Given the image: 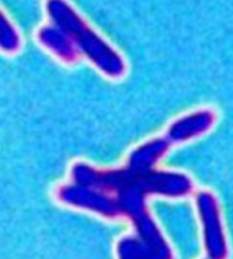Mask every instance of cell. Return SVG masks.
<instances>
[{
  "label": "cell",
  "instance_id": "obj_5",
  "mask_svg": "<svg viewBox=\"0 0 233 259\" xmlns=\"http://www.w3.org/2000/svg\"><path fill=\"white\" fill-rule=\"evenodd\" d=\"M37 38L45 48L59 58L62 62L72 63L79 58V51L76 48L71 38L56 25H46L37 31Z\"/></svg>",
  "mask_w": 233,
  "mask_h": 259
},
{
  "label": "cell",
  "instance_id": "obj_2",
  "mask_svg": "<svg viewBox=\"0 0 233 259\" xmlns=\"http://www.w3.org/2000/svg\"><path fill=\"white\" fill-rule=\"evenodd\" d=\"M45 10L54 25L60 27L93 66L105 76L117 79L126 74V60L112 45L86 23L67 0H46Z\"/></svg>",
  "mask_w": 233,
  "mask_h": 259
},
{
  "label": "cell",
  "instance_id": "obj_7",
  "mask_svg": "<svg viewBox=\"0 0 233 259\" xmlns=\"http://www.w3.org/2000/svg\"><path fill=\"white\" fill-rule=\"evenodd\" d=\"M21 47V37L5 13L0 10V50L7 54L17 52Z\"/></svg>",
  "mask_w": 233,
  "mask_h": 259
},
{
  "label": "cell",
  "instance_id": "obj_3",
  "mask_svg": "<svg viewBox=\"0 0 233 259\" xmlns=\"http://www.w3.org/2000/svg\"><path fill=\"white\" fill-rule=\"evenodd\" d=\"M195 205L202 224L203 246L207 259H228V241L215 195L211 191L202 190L195 195Z\"/></svg>",
  "mask_w": 233,
  "mask_h": 259
},
{
  "label": "cell",
  "instance_id": "obj_6",
  "mask_svg": "<svg viewBox=\"0 0 233 259\" xmlns=\"http://www.w3.org/2000/svg\"><path fill=\"white\" fill-rule=\"evenodd\" d=\"M117 259H154L136 236H124L116 244Z\"/></svg>",
  "mask_w": 233,
  "mask_h": 259
},
{
  "label": "cell",
  "instance_id": "obj_1",
  "mask_svg": "<svg viewBox=\"0 0 233 259\" xmlns=\"http://www.w3.org/2000/svg\"><path fill=\"white\" fill-rule=\"evenodd\" d=\"M172 143L165 137L149 139L130 153L126 165L99 169L76 162L70 180L60 186L56 197L62 203L93 211L105 219L127 217L136 237L154 259H175L165 236L149 213L146 201L152 195L183 198L194 191V182L183 172L157 169Z\"/></svg>",
  "mask_w": 233,
  "mask_h": 259
},
{
  "label": "cell",
  "instance_id": "obj_4",
  "mask_svg": "<svg viewBox=\"0 0 233 259\" xmlns=\"http://www.w3.org/2000/svg\"><path fill=\"white\" fill-rule=\"evenodd\" d=\"M217 115L211 109H199L187 113L170 123L164 135L172 145L193 141L213 128Z\"/></svg>",
  "mask_w": 233,
  "mask_h": 259
}]
</instances>
